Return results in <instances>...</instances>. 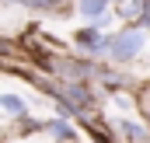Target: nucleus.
<instances>
[{
  "label": "nucleus",
  "instance_id": "nucleus-1",
  "mask_svg": "<svg viewBox=\"0 0 150 143\" xmlns=\"http://www.w3.org/2000/svg\"><path fill=\"white\" fill-rule=\"evenodd\" d=\"M143 49V35L140 32H119V35H108V56L119 59V63H126V59H133L136 52Z\"/></svg>",
  "mask_w": 150,
  "mask_h": 143
},
{
  "label": "nucleus",
  "instance_id": "nucleus-2",
  "mask_svg": "<svg viewBox=\"0 0 150 143\" xmlns=\"http://www.w3.org/2000/svg\"><path fill=\"white\" fill-rule=\"evenodd\" d=\"M77 42H84V49H91V52H98V49H108V38H101L98 32H91V28L77 32Z\"/></svg>",
  "mask_w": 150,
  "mask_h": 143
},
{
  "label": "nucleus",
  "instance_id": "nucleus-3",
  "mask_svg": "<svg viewBox=\"0 0 150 143\" xmlns=\"http://www.w3.org/2000/svg\"><path fill=\"white\" fill-rule=\"evenodd\" d=\"M0 108L11 112V115H25V112H28V105H25L18 94H0Z\"/></svg>",
  "mask_w": 150,
  "mask_h": 143
},
{
  "label": "nucleus",
  "instance_id": "nucleus-4",
  "mask_svg": "<svg viewBox=\"0 0 150 143\" xmlns=\"http://www.w3.org/2000/svg\"><path fill=\"white\" fill-rule=\"evenodd\" d=\"M108 11V0H80V14L84 18H101Z\"/></svg>",
  "mask_w": 150,
  "mask_h": 143
},
{
  "label": "nucleus",
  "instance_id": "nucleus-5",
  "mask_svg": "<svg viewBox=\"0 0 150 143\" xmlns=\"http://www.w3.org/2000/svg\"><path fill=\"white\" fill-rule=\"evenodd\" d=\"M49 129H52V133H56V136H59V140H70V136H74V129H70V126H67V122H52V126H49Z\"/></svg>",
  "mask_w": 150,
  "mask_h": 143
},
{
  "label": "nucleus",
  "instance_id": "nucleus-6",
  "mask_svg": "<svg viewBox=\"0 0 150 143\" xmlns=\"http://www.w3.org/2000/svg\"><path fill=\"white\" fill-rule=\"evenodd\" d=\"M122 133H126L129 140H140V126H133V122H122Z\"/></svg>",
  "mask_w": 150,
  "mask_h": 143
},
{
  "label": "nucleus",
  "instance_id": "nucleus-7",
  "mask_svg": "<svg viewBox=\"0 0 150 143\" xmlns=\"http://www.w3.org/2000/svg\"><path fill=\"white\" fill-rule=\"evenodd\" d=\"M25 4H42V0H25Z\"/></svg>",
  "mask_w": 150,
  "mask_h": 143
},
{
  "label": "nucleus",
  "instance_id": "nucleus-8",
  "mask_svg": "<svg viewBox=\"0 0 150 143\" xmlns=\"http://www.w3.org/2000/svg\"><path fill=\"white\" fill-rule=\"evenodd\" d=\"M147 28H150V11H147Z\"/></svg>",
  "mask_w": 150,
  "mask_h": 143
}]
</instances>
